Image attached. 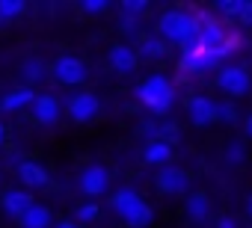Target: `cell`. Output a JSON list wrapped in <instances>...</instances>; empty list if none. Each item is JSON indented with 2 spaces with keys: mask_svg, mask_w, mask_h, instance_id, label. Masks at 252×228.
<instances>
[{
  "mask_svg": "<svg viewBox=\"0 0 252 228\" xmlns=\"http://www.w3.org/2000/svg\"><path fill=\"white\" fill-rule=\"evenodd\" d=\"M48 225H51V210L45 204H33L21 216V228H48Z\"/></svg>",
  "mask_w": 252,
  "mask_h": 228,
  "instance_id": "18",
  "label": "cell"
},
{
  "mask_svg": "<svg viewBox=\"0 0 252 228\" xmlns=\"http://www.w3.org/2000/svg\"><path fill=\"white\" fill-rule=\"evenodd\" d=\"M217 83H220V89L228 92L231 98H243V95L249 92V86H252V77H249L246 68L228 65V68H222V71L217 74Z\"/></svg>",
  "mask_w": 252,
  "mask_h": 228,
  "instance_id": "4",
  "label": "cell"
},
{
  "mask_svg": "<svg viewBox=\"0 0 252 228\" xmlns=\"http://www.w3.org/2000/svg\"><path fill=\"white\" fill-rule=\"evenodd\" d=\"M107 187H110V172L101 163H92L80 172V190L86 196H101V193H107Z\"/></svg>",
  "mask_w": 252,
  "mask_h": 228,
  "instance_id": "9",
  "label": "cell"
},
{
  "mask_svg": "<svg viewBox=\"0 0 252 228\" xmlns=\"http://www.w3.org/2000/svg\"><path fill=\"white\" fill-rule=\"evenodd\" d=\"M98 213H101V207H98L95 201H86V204L74 207V222H95Z\"/></svg>",
  "mask_w": 252,
  "mask_h": 228,
  "instance_id": "20",
  "label": "cell"
},
{
  "mask_svg": "<svg viewBox=\"0 0 252 228\" xmlns=\"http://www.w3.org/2000/svg\"><path fill=\"white\" fill-rule=\"evenodd\" d=\"M146 9H149L146 0H125V3H122V12H131V15H140Z\"/></svg>",
  "mask_w": 252,
  "mask_h": 228,
  "instance_id": "24",
  "label": "cell"
},
{
  "mask_svg": "<svg viewBox=\"0 0 252 228\" xmlns=\"http://www.w3.org/2000/svg\"><path fill=\"white\" fill-rule=\"evenodd\" d=\"M3 137H6V131H3V125H0V142H3Z\"/></svg>",
  "mask_w": 252,
  "mask_h": 228,
  "instance_id": "33",
  "label": "cell"
},
{
  "mask_svg": "<svg viewBox=\"0 0 252 228\" xmlns=\"http://www.w3.org/2000/svg\"><path fill=\"white\" fill-rule=\"evenodd\" d=\"M33 116H36L39 125H57L60 122V101L54 95H36Z\"/></svg>",
  "mask_w": 252,
  "mask_h": 228,
  "instance_id": "13",
  "label": "cell"
},
{
  "mask_svg": "<svg viewBox=\"0 0 252 228\" xmlns=\"http://www.w3.org/2000/svg\"><path fill=\"white\" fill-rule=\"evenodd\" d=\"M240 3H243V0H222L217 9L225 12V15H237V12H240Z\"/></svg>",
  "mask_w": 252,
  "mask_h": 228,
  "instance_id": "27",
  "label": "cell"
},
{
  "mask_svg": "<svg viewBox=\"0 0 252 228\" xmlns=\"http://www.w3.org/2000/svg\"><path fill=\"white\" fill-rule=\"evenodd\" d=\"M169 54V45L163 42V39H158V36H149L143 45H140V54L137 57H143V59H163Z\"/></svg>",
  "mask_w": 252,
  "mask_h": 228,
  "instance_id": "19",
  "label": "cell"
},
{
  "mask_svg": "<svg viewBox=\"0 0 252 228\" xmlns=\"http://www.w3.org/2000/svg\"><path fill=\"white\" fill-rule=\"evenodd\" d=\"M246 213H249V219H252V193H249V199H246Z\"/></svg>",
  "mask_w": 252,
  "mask_h": 228,
  "instance_id": "31",
  "label": "cell"
},
{
  "mask_svg": "<svg viewBox=\"0 0 252 228\" xmlns=\"http://www.w3.org/2000/svg\"><path fill=\"white\" fill-rule=\"evenodd\" d=\"M33 204L36 201H33V196L27 190H6L3 196H0V207H3L9 216H15V219H21Z\"/></svg>",
  "mask_w": 252,
  "mask_h": 228,
  "instance_id": "11",
  "label": "cell"
},
{
  "mask_svg": "<svg viewBox=\"0 0 252 228\" xmlns=\"http://www.w3.org/2000/svg\"><path fill=\"white\" fill-rule=\"evenodd\" d=\"M57 228H77V225H74V222H60Z\"/></svg>",
  "mask_w": 252,
  "mask_h": 228,
  "instance_id": "32",
  "label": "cell"
},
{
  "mask_svg": "<svg viewBox=\"0 0 252 228\" xmlns=\"http://www.w3.org/2000/svg\"><path fill=\"white\" fill-rule=\"evenodd\" d=\"M243 157H246V145H243L240 140H234V142L225 148V160H228V163H240Z\"/></svg>",
  "mask_w": 252,
  "mask_h": 228,
  "instance_id": "22",
  "label": "cell"
},
{
  "mask_svg": "<svg viewBox=\"0 0 252 228\" xmlns=\"http://www.w3.org/2000/svg\"><path fill=\"white\" fill-rule=\"evenodd\" d=\"M21 12H24L21 0H0V24L9 21V18H15V15H21Z\"/></svg>",
  "mask_w": 252,
  "mask_h": 228,
  "instance_id": "21",
  "label": "cell"
},
{
  "mask_svg": "<svg viewBox=\"0 0 252 228\" xmlns=\"http://www.w3.org/2000/svg\"><path fill=\"white\" fill-rule=\"evenodd\" d=\"M33 101H36V92H33V89H27V86H21V89H15V92L3 95V101H0V107H3L6 113H12V110H21V107L33 104Z\"/></svg>",
  "mask_w": 252,
  "mask_h": 228,
  "instance_id": "16",
  "label": "cell"
},
{
  "mask_svg": "<svg viewBox=\"0 0 252 228\" xmlns=\"http://www.w3.org/2000/svg\"><path fill=\"white\" fill-rule=\"evenodd\" d=\"M80 9H83V12H89V15H101V12L107 9V3H104V0H83Z\"/></svg>",
  "mask_w": 252,
  "mask_h": 228,
  "instance_id": "25",
  "label": "cell"
},
{
  "mask_svg": "<svg viewBox=\"0 0 252 228\" xmlns=\"http://www.w3.org/2000/svg\"><path fill=\"white\" fill-rule=\"evenodd\" d=\"M113 207H116L119 219L128 225V228H146V225H152V219H155L152 204H149L137 190H131V187H122V190L113 196Z\"/></svg>",
  "mask_w": 252,
  "mask_h": 228,
  "instance_id": "1",
  "label": "cell"
},
{
  "mask_svg": "<svg viewBox=\"0 0 252 228\" xmlns=\"http://www.w3.org/2000/svg\"><path fill=\"white\" fill-rule=\"evenodd\" d=\"M217 228H240V225H237V219H231V216H220V219H217Z\"/></svg>",
  "mask_w": 252,
  "mask_h": 228,
  "instance_id": "29",
  "label": "cell"
},
{
  "mask_svg": "<svg viewBox=\"0 0 252 228\" xmlns=\"http://www.w3.org/2000/svg\"><path fill=\"white\" fill-rule=\"evenodd\" d=\"M158 190L163 196H184L190 190V175L181 169V166H160L158 172Z\"/></svg>",
  "mask_w": 252,
  "mask_h": 228,
  "instance_id": "5",
  "label": "cell"
},
{
  "mask_svg": "<svg viewBox=\"0 0 252 228\" xmlns=\"http://www.w3.org/2000/svg\"><path fill=\"white\" fill-rule=\"evenodd\" d=\"M246 134H249V140H252V116H246Z\"/></svg>",
  "mask_w": 252,
  "mask_h": 228,
  "instance_id": "30",
  "label": "cell"
},
{
  "mask_svg": "<svg viewBox=\"0 0 252 228\" xmlns=\"http://www.w3.org/2000/svg\"><path fill=\"white\" fill-rule=\"evenodd\" d=\"M98 110H101V101H98L95 92H77L71 98V104H68V116H71V122L86 125V122H92L98 116Z\"/></svg>",
  "mask_w": 252,
  "mask_h": 228,
  "instance_id": "7",
  "label": "cell"
},
{
  "mask_svg": "<svg viewBox=\"0 0 252 228\" xmlns=\"http://www.w3.org/2000/svg\"><path fill=\"white\" fill-rule=\"evenodd\" d=\"M119 27H122L125 33H134V30H137V18H134V15H125V18L119 21Z\"/></svg>",
  "mask_w": 252,
  "mask_h": 228,
  "instance_id": "28",
  "label": "cell"
},
{
  "mask_svg": "<svg viewBox=\"0 0 252 228\" xmlns=\"http://www.w3.org/2000/svg\"><path fill=\"white\" fill-rule=\"evenodd\" d=\"M217 119L220 122H237V110L231 104H217Z\"/></svg>",
  "mask_w": 252,
  "mask_h": 228,
  "instance_id": "23",
  "label": "cell"
},
{
  "mask_svg": "<svg viewBox=\"0 0 252 228\" xmlns=\"http://www.w3.org/2000/svg\"><path fill=\"white\" fill-rule=\"evenodd\" d=\"M54 77H57L60 83H65V86H77V83H83V80L89 77V68H86V62L77 59V57H60V59L54 62Z\"/></svg>",
  "mask_w": 252,
  "mask_h": 228,
  "instance_id": "6",
  "label": "cell"
},
{
  "mask_svg": "<svg viewBox=\"0 0 252 228\" xmlns=\"http://www.w3.org/2000/svg\"><path fill=\"white\" fill-rule=\"evenodd\" d=\"M143 160L146 163H155V166H169L172 160V145L169 142H160V140H152L143 151Z\"/></svg>",
  "mask_w": 252,
  "mask_h": 228,
  "instance_id": "15",
  "label": "cell"
},
{
  "mask_svg": "<svg viewBox=\"0 0 252 228\" xmlns=\"http://www.w3.org/2000/svg\"><path fill=\"white\" fill-rule=\"evenodd\" d=\"M237 21H240V24H252V0H243V3H240Z\"/></svg>",
  "mask_w": 252,
  "mask_h": 228,
  "instance_id": "26",
  "label": "cell"
},
{
  "mask_svg": "<svg viewBox=\"0 0 252 228\" xmlns=\"http://www.w3.org/2000/svg\"><path fill=\"white\" fill-rule=\"evenodd\" d=\"M158 27H160V36H163V42H166V45H169V42H178V45H184V42H190L193 36H199V27H202V21H196L190 12H181V9H175V12H166V15H160Z\"/></svg>",
  "mask_w": 252,
  "mask_h": 228,
  "instance_id": "2",
  "label": "cell"
},
{
  "mask_svg": "<svg viewBox=\"0 0 252 228\" xmlns=\"http://www.w3.org/2000/svg\"><path fill=\"white\" fill-rule=\"evenodd\" d=\"M187 216H190L193 222H205V219L211 216V196L202 193V190L190 193V196H187Z\"/></svg>",
  "mask_w": 252,
  "mask_h": 228,
  "instance_id": "14",
  "label": "cell"
},
{
  "mask_svg": "<svg viewBox=\"0 0 252 228\" xmlns=\"http://www.w3.org/2000/svg\"><path fill=\"white\" fill-rule=\"evenodd\" d=\"M18 71H21V80H24V83H27V89H30L33 83L45 80V74H48V65H45L42 59H36V57H33V59H24Z\"/></svg>",
  "mask_w": 252,
  "mask_h": 228,
  "instance_id": "17",
  "label": "cell"
},
{
  "mask_svg": "<svg viewBox=\"0 0 252 228\" xmlns=\"http://www.w3.org/2000/svg\"><path fill=\"white\" fill-rule=\"evenodd\" d=\"M187 116H190L193 128H205V125L217 122V104L208 95H196L187 101Z\"/></svg>",
  "mask_w": 252,
  "mask_h": 228,
  "instance_id": "8",
  "label": "cell"
},
{
  "mask_svg": "<svg viewBox=\"0 0 252 228\" xmlns=\"http://www.w3.org/2000/svg\"><path fill=\"white\" fill-rule=\"evenodd\" d=\"M18 178H21V184L27 187V193H30V190H45V187L51 184L48 169H45L42 163H36V160H24V163L18 166Z\"/></svg>",
  "mask_w": 252,
  "mask_h": 228,
  "instance_id": "10",
  "label": "cell"
},
{
  "mask_svg": "<svg viewBox=\"0 0 252 228\" xmlns=\"http://www.w3.org/2000/svg\"><path fill=\"white\" fill-rule=\"evenodd\" d=\"M107 59H110V65H113L119 74H128V71L137 68V59H140V57H137V51H134L131 45H122V42H119V45L110 48Z\"/></svg>",
  "mask_w": 252,
  "mask_h": 228,
  "instance_id": "12",
  "label": "cell"
},
{
  "mask_svg": "<svg viewBox=\"0 0 252 228\" xmlns=\"http://www.w3.org/2000/svg\"><path fill=\"white\" fill-rule=\"evenodd\" d=\"M137 98H140L152 113H166V110L172 107V101H175V89H172V83H169L163 74H155V77H149L146 83H140Z\"/></svg>",
  "mask_w": 252,
  "mask_h": 228,
  "instance_id": "3",
  "label": "cell"
}]
</instances>
